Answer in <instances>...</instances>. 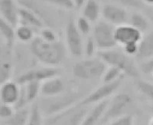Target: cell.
Listing matches in <instances>:
<instances>
[{"instance_id":"cell-24","label":"cell","mask_w":153,"mask_h":125,"mask_svg":"<svg viewBox=\"0 0 153 125\" xmlns=\"http://www.w3.org/2000/svg\"><path fill=\"white\" fill-rule=\"evenodd\" d=\"M35 33L34 28L24 24H20L16 28V39L22 43H31L36 36H35Z\"/></svg>"},{"instance_id":"cell-16","label":"cell","mask_w":153,"mask_h":125,"mask_svg":"<svg viewBox=\"0 0 153 125\" xmlns=\"http://www.w3.org/2000/svg\"><path fill=\"white\" fill-rule=\"evenodd\" d=\"M65 90V83L57 76L42 83L41 94L43 97H53L62 93Z\"/></svg>"},{"instance_id":"cell-7","label":"cell","mask_w":153,"mask_h":125,"mask_svg":"<svg viewBox=\"0 0 153 125\" xmlns=\"http://www.w3.org/2000/svg\"><path fill=\"white\" fill-rule=\"evenodd\" d=\"M116 27L105 20L96 22L92 31V37L99 50L115 48L118 44L114 36Z\"/></svg>"},{"instance_id":"cell-13","label":"cell","mask_w":153,"mask_h":125,"mask_svg":"<svg viewBox=\"0 0 153 125\" xmlns=\"http://www.w3.org/2000/svg\"><path fill=\"white\" fill-rule=\"evenodd\" d=\"M143 35L140 31L128 24L116 27L114 31L117 44L122 47L128 44H139Z\"/></svg>"},{"instance_id":"cell-9","label":"cell","mask_w":153,"mask_h":125,"mask_svg":"<svg viewBox=\"0 0 153 125\" xmlns=\"http://www.w3.org/2000/svg\"><path fill=\"white\" fill-rule=\"evenodd\" d=\"M66 48L72 56L80 58L84 53V43L82 34L76 28L75 22L70 19L65 28Z\"/></svg>"},{"instance_id":"cell-1","label":"cell","mask_w":153,"mask_h":125,"mask_svg":"<svg viewBox=\"0 0 153 125\" xmlns=\"http://www.w3.org/2000/svg\"><path fill=\"white\" fill-rule=\"evenodd\" d=\"M66 47L60 40L49 43L36 36L30 43V49L33 55L46 66L56 67L65 60Z\"/></svg>"},{"instance_id":"cell-6","label":"cell","mask_w":153,"mask_h":125,"mask_svg":"<svg viewBox=\"0 0 153 125\" xmlns=\"http://www.w3.org/2000/svg\"><path fill=\"white\" fill-rule=\"evenodd\" d=\"M91 109L79 103L66 110L49 117L47 125H81Z\"/></svg>"},{"instance_id":"cell-17","label":"cell","mask_w":153,"mask_h":125,"mask_svg":"<svg viewBox=\"0 0 153 125\" xmlns=\"http://www.w3.org/2000/svg\"><path fill=\"white\" fill-rule=\"evenodd\" d=\"M135 58L139 62L153 58V30H150L143 35Z\"/></svg>"},{"instance_id":"cell-22","label":"cell","mask_w":153,"mask_h":125,"mask_svg":"<svg viewBox=\"0 0 153 125\" xmlns=\"http://www.w3.org/2000/svg\"><path fill=\"white\" fill-rule=\"evenodd\" d=\"M0 34L7 49L12 48L16 36V28L0 18Z\"/></svg>"},{"instance_id":"cell-27","label":"cell","mask_w":153,"mask_h":125,"mask_svg":"<svg viewBox=\"0 0 153 125\" xmlns=\"http://www.w3.org/2000/svg\"><path fill=\"white\" fill-rule=\"evenodd\" d=\"M125 75L118 68L109 66L104 73L102 79L103 83H111L124 78Z\"/></svg>"},{"instance_id":"cell-39","label":"cell","mask_w":153,"mask_h":125,"mask_svg":"<svg viewBox=\"0 0 153 125\" xmlns=\"http://www.w3.org/2000/svg\"><path fill=\"white\" fill-rule=\"evenodd\" d=\"M148 18L151 25H153V7H148L145 14Z\"/></svg>"},{"instance_id":"cell-36","label":"cell","mask_w":153,"mask_h":125,"mask_svg":"<svg viewBox=\"0 0 153 125\" xmlns=\"http://www.w3.org/2000/svg\"><path fill=\"white\" fill-rule=\"evenodd\" d=\"M15 111V109L13 106L1 103V105H0V117L3 120L10 117Z\"/></svg>"},{"instance_id":"cell-29","label":"cell","mask_w":153,"mask_h":125,"mask_svg":"<svg viewBox=\"0 0 153 125\" xmlns=\"http://www.w3.org/2000/svg\"><path fill=\"white\" fill-rule=\"evenodd\" d=\"M42 39L49 43H55L60 40L57 33L55 30L49 27H44L39 32V35Z\"/></svg>"},{"instance_id":"cell-20","label":"cell","mask_w":153,"mask_h":125,"mask_svg":"<svg viewBox=\"0 0 153 125\" xmlns=\"http://www.w3.org/2000/svg\"><path fill=\"white\" fill-rule=\"evenodd\" d=\"M128 24L140 31L143 34L151 30V24L147 16L137 11L130 14Z\"/></svg>"},{"instance_id":"cell-28","label":"cell","mask_w":153,"mask_h":125,"mask_svg":"<svg viewBox=\"0 0 153 125\" xmlns=\"http://www.w3.org/2000/svg\"><path fill=\"white\" fill-rule=\"evenodd\" d=\"M12 66L9 62H1L0 66V83L10 80L13 73Z\"/></svg>"},{"instance_id":"cell-26","label":"cell","mask_w":153,"mask_h":125,"mask_svg":"<svg viewBox=\"0 0 153 125\" xmlns=\"http://www.w3.org/2000/svg\"><path fill=\"white\" fill-rule=\"evenodd\" d=\"M27 125H43V114L38 102H34L30 108Z\"/></svg>"},{"instance_id":"cell-15","label":"cell","mask_w":153,"mask_h":125,"mask_svg":"<svg viewBox=\"0 0 153 125\" xmlns=\"http://www.w3.org/2000/svg\"><path fill=\"white\" fill-rule=\"evenodd\" d=\"M20 93L21 85L16 82L9 80L2 83L0 88L1 103L14 106L19 99Z\"/></svg>"},{"instance_id":"cell-4","label":"cell","mask_w":153,"mask_h":125,"mask_svg":"<svg viewBox=\"0 0 153 125\" xmlns=\"http://www.w3.org/2000/svg\"><path fill=\"white\" fill-rule=\"evenodd\" d=\"M134 103L133 97L128 93H121L109 100L106 109L100 120L101 124L111 122L120 117L132 114Z\"/></svg>"},{"instance_id":"cell-33","label":"cell","mask_w":153,"mask_h":125,"mask_svg":"<svg viewBox=\"0 0 153 125\" xmlns=\"http://www.w3.org/2000/svg\"><path fill=\"white\" fill-rule=\"evenodd\" d=\"M119 5L128 9L140 10L143 9L144 4L142 0H114Z\"/></svg>"},{"instance_id":"cell-2","label":"cell","mask_w":153,"mask_h":125,"mask_svg":"<svg viewBox=\"0 0 153 125\" xmlns=\"http://www.w3.org/2000/svg\"><path fill=\"white\" fill-rule=\"evenodd\" d=\"M82 97V93L79 91H64L55 96L44 97L38 103L43 115L49 117L78 103Z\"/></svg>"},{"instance_id":"cell-35","label":"cell","mask_w":153,"mask_h":125,"mask_svg":"<svg viewBox=\"0 0 153 125\" xmlns=\"http://www.w3.org/2000/svg\"><path fill=\"white\" fill-rule=\"evenodd\" d=\"M109 125H134V117L132 114L123 115L111 121Z\"/></svg>"},{"instance_id":"cell-11","label":"cell","mask_w":153,"mask_h":125,"mask_svg":"<svg viewBox=\"0 0 153 125\" xmlns=\"http://www.w3.org/2000/svg\"><path fill=\"white\" fill-rule=\"evenodd\" d=\"M101 15L104 20L115 27L128 24L130 16L126 8L114 4L104 5Z\"/></svg>"},{"instance_id":"cell-32","label":"cell","mask_w":153,"mask_h":125,"mask_svg":"<svg viewBox=\"0 0 153 125\" xmlns=\"http://www.w3.org/2000/svg\"><path fill=\"white\" fill-rule=\"evenodd\" d=\"M139 68L140 73L153 79V58L140 62Z\"/></svg>"},{"instance_id":"cell-21","label":"cell","mask_w":153,"mask_h":125,"mask_svg":"<svg viewBox=\"0 0 153 125\" xmlns=\"http://www.w3.org/2000/svg\"><path fill=\"white\" fill-rule=\"evenodd\" d=\"M102 13V9L96 0H88L82 8V16L91 23L98 21Z\"/></svg>"},{"instance_id":"cell-5","label":"cell","mask_w":153,"mask_h":125,"mask_svg":"<svg viewBox=\"0 0 153 125\" xmlns=\"http://www.w3.org/2000/svg\"><path fill=\"white\" fill-rule=\"evenodd\" d=\"M107 68V65L98 56L86 58L74 65L72 74L81 80H94L102 78Z\"/></svg>"},{"instance_id":"cell-23","label":"cell","mask_w":153,"mask_h":125,"mask_svg":"<svg viewBox=\"0 0 153 125\" xmlns=\"http://www.w3.org/2000/svg\"><path fill=\"white\" fill-rule=\"evenodd\" d=\"M30 109L27 107L15 110L13 115L4 120V125H27Z\"/></svg>"},{"instance_id":"cell-25","label":"cell","mask_w":153,"mask_h":125,"mask_svg":"<svg viewBox=\"0 0 153 125\" xmlns=\"http://www.w3.org/2000/svg\"><path fill=\"white\" fill-rule=\"evenodd\" d=\"M138 91L145 98L153 102V82L146 80H139L136 82Z\"/></svg>"},{"instance_id":"cell-30","label":"cell","mask_w":153,"mask_h":125,"mask_svg":"<svg viewBox=\"0 0 153 125\" xmlns=\"http://www.w3.org/2000/svg\"><path fill=\"white\" fill-rule=\"evenodd\" d=\"M91 24L89 20L83 16L78 18L75 22L76 28L82 35H87L91 33L92 30Z\"/></svg>"},{"instance_id":"cell-37","label":"cell","mask_w":153,"mask_h":125,"mask_svg":"<svg viewBox=\"0 0 153 125\" xmlns=\"http://www.w3.org/2000/svg\"><path fill=\"white\" fill-rule=\"evenodd\" d=\"M139 44H131L124 46L123 47V50L127 55L131 57H136L139 50Z\"/></svg>"},{"instance_id":"cell-19","label":"cell","mask_w":153,"mask_h":125,"mask_svg":"<svg viewBox=\"0 0 153 125\" xmlns=\"http://www.w3.org/2000/svg\"><path fill=\"white\" fill-rule=\"evenodd\" d=\"M109 99L95 105L91 109L81 125H97L100 121L109 102Z\"/></svg>"},{"instance_id":"cell-41","label":"cell","mask_w":153,"mask_h":125,"mask_svg":"<svg viewBox=\"0 0 153 125\" xmlns=\"http://www.w3.org/2000/svg\"><path fill=\"white\" fill-rule=\"evenodd\" d=\"M150 125H153V119L152 120V121H151V123H150Z\"/></svg>"},{"instance_id":"cell-31","label":"cell","mask_w":153,"mask_h":125,"mask_svg":"<svg viewBox=\"0 0 153 125\" xmlns=\"http://www.w3.org/2000/svg\"><path fill=\"white\" fill-rule=\"evenodd\" d=\"M97 46L92 36L89 37L84 46V53L86 58L94 57L95 54L97 53Z\"/></svg>"},{"instance_id":"cell-40","label":"cell","mask_w":153,"mask_h":125,"mask_svg":"<svg viewBox=\"0 0 153 125\" xmlns=\"http://www.w3.org/2000/svg\"><path fill=\"white\" fill-rule=\"evenodd\" d=\"M143 4L147 7H153V0H142Z\"/></svg>"},{"instance_id":"cell-3","label":"cell","mask_w":153,"mask_h":125,"mask_svg":"<svg viewBox=\"0 0 153 125\" xmlns=\"http://www.w3.org/2000/svg\"><path fill=\"white\" fill-rule=\"evenodd\" d=\"M98 56L108 66L119 68L125 76L131 78H137L140 71L132 57L127 55L123 50L112 49L107 50H98Z\"/></svg>"},{"instance_id":"cell-18","label":"cell","mask_w":153,"mask_h":125,"mask_svg":"<svg viewBox=\"0 0 153 125\" xmlns=\"http://www.w3.org/2000/svg\"><path fill=\"white\" fill-rule=\"evenodd\" d=\"M19 24H24L30 26L35 30H41L45 26L42 19L31 10L24 7H19Z\"/></svg>"},{"instance_id":"cell-8","label":"cell","mask_w":153,"mask_h":125,"mask_svg":"<svg viewBox=\"0 0 153 125\" xmlns=\"http://www.w3.org/2000/svg\"><path fill=\"white\" fill-rule=\"evenodd\" d=\"M124 78L111 83H103V84L94 90L89 94L83 97L79 103L83 106H89L108 99L121 86Z\"/></svg>"},{"instance_id":"cell-38","label":"cell","mask_w":153,"mask_h":125,"mask_svg":"<svg viewBox=\"0 0 153 125\" xmlns=\"http://www.w3.org/2000/svg\"><path fill=\"white\" fill-rule=\"evenodd\" d=\"M74 7L76 9H81L88 1V0H72Z\"/></svg>"},{"instance_id":"cell-12","label":"cell","mask_w":153,"mask_h":125,"mask_svg":"<svg viewBox=\"0 0 153 125\" xmlns=\"http://www.w3.org/2000/svg\"><path fill=\"white\" fill-rule=\"evenodd\" d=\"M42 83L31 81L21 85V93L17 103L13 106L15 110L27 107V105L37 99L41 94Z\"/></svg>"},{"instance_id":"cell-34","label":"cell","mask_w":153,"mask_h":125,"mask_svg":"<svg viewBox=\"0 0 153 125\" xmlns=\"http://www.w3.org/2000/svg\"><path fill=\"white\" fill-rule=\"evenodd\" d=\"M43 2L63 9H74L72 0H41Z\"/></svg>"},{"instance_id":"cell-14","label":"cell","mask_w":153,"mask_h":125,"mask_svg":"<svg viewBox=\"0 0 153 125\" xmlns=\"http://www.w3.org/2000/svg\"><path fill=\"white\" fill-rule=\"evenodd\" d=\"M19 7L14 0H1L0 14L1 18L16 28L19 24Z\"/></svg>"},{"instance_id":"cell-10","label":"cell","mask_w":153,"mask_h":125,"mask_svg":"<svg viewBox=\"0 0 153 125\" xmlns=\"http://www.w3.org/2000/svg\"><path fill=\"white\" fill-rule=\"evenodd\" d=\"M60 71L56 67L46 66L27 71L18 77L16 82L22 85L31 81L43 82L59 75Z\"/></svg>"}]
</instances>
